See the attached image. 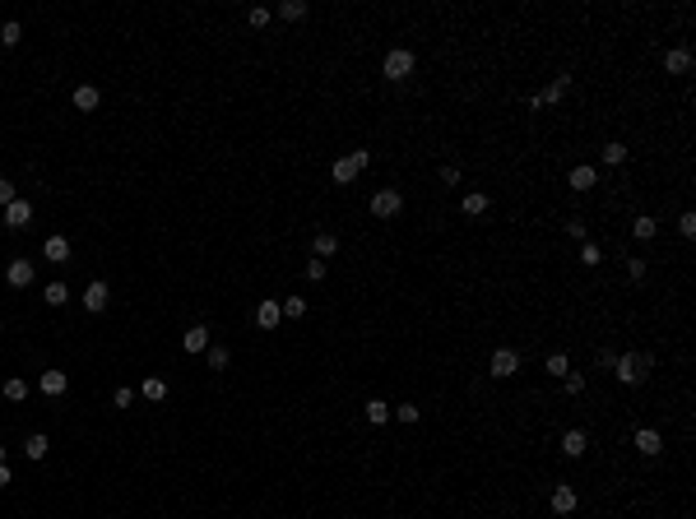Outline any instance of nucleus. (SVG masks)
I'll list each match as a JSON object with an SVG mask.
<instances>
[{"mask_svg": "<svg viewBox=\"0 0 696 519\" xmlns=\"http://www.w3.org/2000/svg\"><path fill=\"white\" fill-rule=\"evenodd\" d=\"M367 167H371V149H353L348 158H334V181L348 185L357 172H367Z\"/></svg>", "mask_w": 696, "mask_h": 519, "instance_id": "obj_2", "label": "nucleus"}, {"mask_svg": "<svg viewBox=\"0 0 696 519\" xmlns=\"http://www.w3.org/2000/svg\"><path fill=\"white\" fill-rule=\"evenodd\" d=\"M0 464H5V445H0Z\"/></svg>", "mask_w": 696, "mask_h": 519, "instance_id": "obj_46", "label": "nucleus"}, {"mask_svg": "<svg viewBox=\"0 0 696 519\" xmlns=\"http://www.w3.org/2000/svg\"><path fill=\"white\" fill-rule=\"evenodd\" d=\"M139 394L149 399V403H163V399H168V381H158V376H144V385H139Z\"/></svg>", "mask_w": 696, "mask_h": 519, "instance_id": "obj_20", "label": "nucleus"}, {"mask_svg": "<svg viewBox=\"0 0 696 519\" xmlns=\"http://www.w3.org/2000/svg\"><path fill=\"white\" fill-rule=\"evenodd\" d=\"M678 232H682V237H696V214H692V209L678 218Z\"/></svg>", "mask_w": 696, "mask_h": 519, "instance_id": "obj_38", "label": "nucleus"}, {"mask_svg": "<svg viewBox=\"0 0 696 519\" xmlns=\"http://www.w3.org/2000/svg\"><path fill=\"white\" fill-rule=\"evenodd\" d=\"M278 311H283V316H293V320H302V316H307V297H283Z\"/></svg>", "mask_w": 696, "mask_h": 519, "instance_id": "obj_29", "label": "nucleus"}, {"mask_svg": "<svg viewBox=\"0 0 696 519\" xmlns=\"http://www.w3.org/2000/svg\"><path fill=\"white\" fill-rule=\"evenodd\" d=\"M562 385H566V394H580V390H585V376H580V371H566Z\"/></svg>", "mask_w": 696, "mask_h": 519, "instance_id": "obj_36", "label": "nucleus"}, {"mask_svg": "<svg viewBox=\"0 0 696 519\" xmlns=\"http://www.w3.org/2000/svg\"><path fill=\"white\" fill-rule=\"evenodd\" d=\"M488 204H492V199H488V190H469V195H464V214L479 218V214H488Z\"/></svg>", "mask_w": 696, "mask_h": 519, "instance_id": "obj_21", "label": "nucleus"}, {"mask_svg": "<svg viewBox=\"0 0 696 519\" xmlns=\"http://www.w3.org/2000/svg\"><path fill=\"white\" fill-rule=\"evenodd\" d=\"M488 371H492L497 381H510V376L520 371V352H515V348H497L492 362H488Z\"/></svg>", "mask_w": 696, "mask_h": 519, "instance_id": "obj_4", "label": "nucleus"}, {"mask_svg": "<svg viewBox=\"0 0 696 519\" xmlns=\"http://www.w3.org/2000/svg\"><path fill=\"white\" fill-rule=\"evenodd\" d=\"M5 399H10V403H24V399H28V381L10 376V381H5Z\"/></svg>", "mask_w": 696, "mask_h": 519, "instance_id": "obj_28", "label": "nucleus"}, {"mask_svg": "<svg viewBox=\"0 0 696 519\" xmlns=\"http://www.w3.org/2000/svg\"><path fill=\"white\" fill-rule=\"evenodd\" d=\"M70 242L65 237H46V246H42V260H51V264H70Z\"/></svg>", "mask_w": 696, "mask_h": 519, "instance_id": "obj_13", "label": "nucleus"}, {"mask_svg": "<svg viewBox=\"0 0 696 519\" xmlns=\"http://www.w3.org/2000/svg\"><path fill=\"white\" fill-rule=\"evenodd\" d=\"M441 181H446V185H460V167H441Z\"/></svg>", "mask_w": 696, "mask_h": 519, "instance_id": "obj_44", "label": "nucleus"}, {"mask_svg": "<svg viewBox=\"0 0 696 519\" xmlns=\"http://www.w3.org/2000/svg\"><path fill=\"white\" fill-rule=\"evenodd\" d=\"M130 399H135L130 390H116V394H111V403H116V408H130Z\"/></svg>", "mask_w": 696, "mask_h": 519, "instance_id": "obj_43", "label": "nucleus"}, {"mask_svg": "<svg viewBox=\"0 0 696 519\" xmlns=\"http://www.w3.org/2000/svg\"><path fill=\"white\" fill-rule=\"evenodd\" d=\"M575 501H580V496H575V487H566V482H557V487H553V496H548L553 515H571V510H575Z\"/></svg>", "mask_w": 696, "mask_h": 519, "instance_id": "obj_9", "label": "nucleus"}, {"mask_svg": "<svg viewBox=\"0 0 696 519\" xmlns=\"http://www.w3.org/2000/svg\"><path fill=\"white\" fill-rule=\"evenodd\" d=\"M15 477H10V464H0V487H10Z\"/></svg>", "mask_w": 696, "mask_h": 519, "instance_id": "obj_45", "label": "nucleus"}, {"mask_svg": "<svg viewBox=\"0 0 696 519\" xmlns=\"http://www.w3.org/2000/svg\"><path fill=\"white\" fill-rule=\"evenodd\" d=\"M650 362L645 352H618V362H613V376H618L622 385H645L650 381Z\"/></svg>", "mask_w": 696, "mask_h": 519, "instance_id": "obj_1", "label": "nucleus"}, {"mask_svg": "<svg viewBox=\"0 0 696 519\" xmlns=\"http://www.w3.org/2000/svg\"><path fill=\"white\" fill-rule=\"evenodd\" d=\"M107 302H111V288L102 283V278H93L89 288H84V306H89L93 316H98V311H107Z\"/></svg>", "mask_w": 696, "mask_h": 519, "instance_id": "obj_7", "label": "nucleus"}, {"mask_svg": "<svg viewBox=\"0 0 696 519\" xmlns=\"http://www.w3.org/2000/svg\"><path fill=\"white\" fill-rule=\"evenodd\" d=\"M181 343H186V352H204L209 348V329H204V325H190Z\"/></svg>", "mask_w": 696, "mask_h": 519, "instance_id": "obj_19", "label": "nucleus"}, {"mask_svg": "<svg viewBox=\"0 0 696 519\" xmlns=\"http://www.w3.org/2000/svg\"><path fill=\"white\" fill-rule=\"evenodd\" d=\"M15 199H19L15 181H5V176H0V209H10V204H15Z\"/></svg>", "mask_w": 696, "mask_h": 519, "instance_id": "obj_35", "label": "nucleus"}, {"mask_svg": "<svg viewBox=\"0 0 696 519\" xmlns=\"http://www.w3.org/2000/svg\"><path fill=\"white\" fill-rule=\"evenodd\" d=\"M599 260H603V251H599L594 242H585V246H580V264H589V269H594Z\"/></svg>", "mask_w": 696, "mask_h": 519, "instance_id": "obj_33", "label": "nucleus"}, {"mask_svg": "<svg viewBox=\"0 0 696 519\" xmlns=\"http://www.w3.org/2000/svg\"><path fill=\"white\" fill-rule=\"evenodd\" d=\"M557 445H562V455H566V459H580L589 450V436L580 427H571V431H562V441H557Z\"/></svg>", "mask_w": 696, "mask_h": 519, "instance_id": "obj_8", "label": "nucleus"}, {"mask_svg": "<svg viewBox=\"0 0 696 519\" xmlns=\"http://www.w3.org/2000/svg\"><path fill=\"white\" fill-rule=\"evenodd\" d=\"M566 89H571V75H557L553 84H548V89L539 93V102H543V107H548V102H553V107H557V102L566 98Z\"/></svg>", "mask_w": 696, "mask_h": 519, "instance_id": "obj_15", "label": "nucleus"}, {"mask_svg": "<svg viewBox=\"0 0 696 519\" xmlns=\"http://www.w3.org/2000/svg\"><path fill=\"white\" fill-rule=\"evenodd\" d=\"M42 302H46V306H65V302H70V288H65V283H46V288H42Z\"/></svg>", "mask_w": 696, "mask_h": 519, "instance_id": "obj_25", "label": "nucleus"}, {"mask_svg": "<svg viewBox=\"0 0 696 519\" xmlns=\"http://www.w3.org/2000/svg\"><path fill=\"white\" fill-rule=\"evenodd\" d=\"M654 232H659V223H654L650 214H636L632 218V237H636V242H654Z\"/></svg>", "mask_w": 696, "mask_h": 519, "instance_id": "obj_18", "label": "nucleus"}, {"mask_svg": "<svg viewBox=\"0 0 696 519\" xmlns=\"http://www.w3.org/2000/svg\"><path fill=\"white\" fill-rule=\"evenodd\" d=\"M278 19H288V24L307 19V0H283V5H278Z\"/></svg>", "mask_w": 696, "mask_h": 519, "instance_id": "obj_27", "label": "nucleus"}, {"mask_svg": "<svg viewBox=\"0 0 696 519\" xmlns=\"http://www.w3.org/2000/svg\"><path fill=\"white\" fill-rule=\"evenodd\" d=\"M247 19H251V28H265V24H269V10H265V5H256Z\"/></svg>", "mask_w": 696, "mask_h": 519, "instance_id": "obj_39", "label": "nucleus"}, {"mask_svg": "<svg viewBox=\"0 0 696 519\" xmlns=\"http://www.w3.org/2000/svg\"><path fill=\"white\" fill-rule=\"evenodd\" d=\"M664 70H668V75H692V51H687V46L664 51Z\"/></svg>", "mask_w": 696, "mask_h": 519, "instance_id": "obj_11", "label": "nucleus"}, {"mask_svg": "<svg viewBox=\"0 0 696 519\" xmlns=\"http://www.w3.org/2000/svg\"><path fill=\"white\" fill-rule=\"evenodd\" d=\"M367 422H371V427H381V422H390V403H381V399H371V403H367Z\"/></svg>", "mask_w": 696, "mask_h": 519, "instance_id": "obj_31", "label": "nucleus"}, {"mask_svg": "<svg viewBox=\"0 0 696 519\" xmlns=\"http://www.w3.org/2000/svg\"><path fill=\"white\" fill-rule=\"evenodd\" d=\"M5 278H10V288H28L33 283V260H10Z\"/></svg>", "mask_w": 696, "mask_h": 519, "instance_id": "obj_14", "label": "nucleus"}, {"mask_svg": "<svg viewBox=\"0 0 696 519\" xmlns=\"http://www.w3.org/2000/svg\"><path fill=\"white\" fill-rule=\"evenodd\" d=\"M543 371H548V376H557V381H562V376L571 371V362H566V352H548V357H543Z\"/></svg>", "mask_w": 696, "mask_h": 519, "instance_id": "obj_22", "label": "nucleus"}, {"mask_svg": "<svg viewBox=\"0 0 696 519\" xmlns=\"http://www.w3.org/2000/svg\"><path fill=\"white\" fill-rule=\"evenodd\" d=\"M0 223H5V228H15V232H24L33 223V204H28V199H15L10 209H0Z\"/></svg>", "mask_w": 696, "mask_h": 519, "instance_id": "obj_6", "label": "nucleus"}, {"mask_svg": "<svg viewBox=\"0 0 696 519\" xmlns=\"http://www.w3.org/2000/svg\"><path fill=\"white\" fill-rule=\"evenodd\" d=\"M594 185H599V172L589 167V163L571 167V190H594Z\"/></svg>", "mask_w": 696, "mask_h": 519, "instance_id": "obj_17", "label": "nucleus"}, {"mask_svg": "<svg viewBox=\"0 0 696 519\" xmlns=\"http://www.w3.org/2000/svg\"><path fill=\"white\" fill-rule=\"evenodd\" d=\"M557 519H562V515H557Z\"/></svg>", "mask_w": 696, "mask_h": 519, "instance_id": "obj_47", "label": "nucleus"}, {"mask_svg": "<svg viewBox=\"0 0 696 519\" xmlns=\"http://www.w3.org/2000/svg\"><path fill=\"white\" fill-rule=\"evenodd\" d=\"M632 445L641 450V455H659V450H664V436H659L654 427H641V431L632 436Z\"/></svg>", "mask_w": 696, "mask_h": 519, "instance_id": "obj_12", "label": "nucleus"}, {"mask_svg": "<svg viewBox=\"0 0 696 519\" xmlns=\"http://www.w3.org/2000/svg\"><path fill=\"white\" fill-rule=\"evenodd\" d=\"M46 450H51V441H46V436H42V431H37V436H28V441H24V455H28V459H33V464H37V459H42V455H46Z\"/></svg>", "mask_w": 696, "mask_h": 519, "instance_id": "obj_26", "label": "nucleus"}, {"mask_svg": "<svg viewBox=\"0 0 696 519\" xmlns=\"http://www.w3.org/2000/svg\"><path fill=\"white\" fill-rule=\"evenodd\" d=\"M65 385H70V381H65V371H42V376H37V390H42V394H51V399L65 394Z\"/></svg>", "mask_w": 696, "mask_h": 519, "instance_id": "obj_16", "label": "nucleus"}, {"mask_svg": "<svg viewBox=\"0 0 696 519\" xmlns=\"http://www.w3.org/2000/svg\"><path fill=\"white\" fill-rule=\"evenodd\" d=\"M603 163H608V167H622V163H627V144L608 139V144H603Z\"/></svg>", "mask_w": 696, "mask_h": 519, "instance_id": "obj_24", "label": "nucleus"}, {"mask_svg": "<svg viewBox=\"0 0 696 519\" xmlns=\"http://www.w3.org/2000/svg\"><path fill=\"white\" fill-rule=\"evenodd\" d=\"M278 320H283L278 302H274V297H260V306H256V325H260V329H278Z\"/></svg>", "mask_w": 696, "mask_h": 519, "instance_id": "obj_10", "label": "nucleus"}, {"mask_svg": "<svg viewBox=\"0 0 696 519\" xmlns=\"http://www.w3.org/2000/svg\"><path fill=\"white\" fill-rule=\"evenodd\" d=\"M334 251H339V237H334V232H321V237H316V255L330 260Z\"/></svg>", "mask_w": 696, "mask_h": 519, "instance_id": "obj_30", "label": "nucleus"}, {"mask_svg": "<svg viewBox=\"0 0 696 519\" xmlns=\"http://www.w3.org/2000/svg\"><path fill=\"white\" fill-rule=\"evenodd\" d=\"M400 209H404L400 190H376V195H371V214H376V218H395Z\"/></svg>", "mask_w": 696, "mask_h": 519, "instance_id": "obj_5", "label": "nucleus"}, {"mask_svg": "<svg viewBox=\"0 0 696 519\" xmlns=\"http://www.w3.org/2000/svg\"><path fill=\"white\" fill-rule=\"evenodd\" d=\"M204 357H209V367H214V371H223V367L232 362V352H228V348H204Z\"/></svg>", "mask_w": 696, "mask_h": 519, "instance_id": "obj_32", "label": "nucleus"}, {"mask_svg": "<svg viewBox=\"0 0 696 519\" xmlns=\"http://www.w3.org/2000/svg\"><path fill=\"white\" fill-rule=\"evenodd\" d=\"M19 37H24L19 24H5V28H0V46H19Z\"/></svg>", "mask_w": 696, "mask_h": 519, "instance_id": "obj_34", "label": "nucleus"}, {"mask_svg": "<svg viewBox=\"0 0 696 519\" xmlns=\"http://www.w3.org/2000/svg\"><path fill=\"white\" fill-rule=\"evenodd\" d=\"M75 107L79 111H98V89H93V84H79L75 89Z\"/></svg>", "mask_w": 696, "mask_h": 519, "instance_id": "obj_23", "label": "nucleus"}, {"mask_svg": "<svg viewBox=\"0 0 696 519\" xmlns=\"http://www.w3.org/2000/svg\"><path fill=\"white\" fill-rule=\"evenodd\" d=\"M307 278H311V283H321V278H325V260H311V264H307Z\"/></svg>", "mask_w": 696, "mask_h": 519, "instance_id": "obj_42", "label": "nucleus"}, {"mask_svg": "<svg viewBox=\"0 0 696 519\" xmlns=\"http://www.w3.org/2000/svg\"><path fill=\"white\" fill-rule=\"evenodd\" d=\"M413 51H409V46H395V51H390V56H386V65H381V70H386V79H395V84H400V79H409V75H413Z\"/></svg>", "mask_w": 696, "mask_h": 519, "instance_id": "obj_3", "label": "nucleus"}, {"mask_svg": "<svg viewBox=\"0 0 696 519\" xmlns=\"http://www.w3.org/2000/svg\"><path fill=\"white\" fill-rule=\"evenodd\" d=\"M390 417H400V422H418V408H413V403H400V408H390Z\"/></svg>", "mask_w": 696, "mask_h": 519, "instance_id": "obj_37", "label": "nucleus"}, {"mask_svg": "<svg viewBox=\"0 0 696 519\" xmlns=\"http://www.w3.org/2000/svg\"><path fill=\"white\" fill-rule=\"evenodd\" d=\"M594 362H599L603 371H613V362H618V352H613V348H599V357H594Z\"/></svg>", "mask_w": 696, "mask_h": 519, "instance_id": "obj_41", "label": "nucleus"}, {"mask_svg": "<svg viewBox=\"0 0 696 519\" xmlns=\"http://www.w3.org/2000/svg\"><path fill=\"white\" fill-rule=\"evenodd\" d=\"M627 274H632V283H641L645 278V260H627Z\"/></svg>", "mask_w": 696, "mask_h": 519, "instance_id": "obj_40", "label": "nucleus"}]
</instances>
